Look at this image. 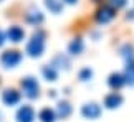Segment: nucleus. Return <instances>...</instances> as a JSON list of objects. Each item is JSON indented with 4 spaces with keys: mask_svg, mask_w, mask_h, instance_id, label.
<instances>
[{
    "mask_svg": "<svg viewBox=\"0 0 134 122\" xmlns=\"http://www.w3.org/2000/svg\"><path fill=\"white\" fill-rule=\"evenodd\" d=\"M43 50H45V35L42 32H37L27 45V53L32 58H38L42 56Z\"/></svg>",
    "mask_w": 134,
    "mask_h": 122,
    "instance_id": "1",
    "label": "nucleus"
},
{
    "mask_svg": "<svg viewBox=\"0 0 134 122\" xmlns=\"http://www.w3.org/2000/svg\"><path fill=\"white\" fill-rule=\"evenodd\" d=\"M22 89H23V94L27 96V97L30 99H35V97H38V83H37V79L32 78V76H28V78H25L22 79Z\"/></svg>",
    "mask_w": 134,
    "mask_h": 122,
    "instance_id": "2",
    "label": "nucleus"
},
{
    "mask_svg": "<svg viewBox=\"0 0 134 122\" xmlns=\"http://www.w3.org/2000/svg\"><path fill=\"white\" fill-rule=\"evenodd\" d=\"M0 61H2V64L5 68H13V66H17L20 61H22V54H20V51H17V50H8V51L2 53Z\"/></svg>",
    "mask_w": 134,
    "mask_h": 122,
    "instance_id": "3",
    "label": "nucleus"
},
{
    "mask_svg": "<svg viewBox=\"0 0 134 122\" xmlns=\"http://www.w3.org/2000/svg\"><path fill=\"white\" fill-rule=\"evenodd\" d=\"M114 13H116V10L113 8L111 5H103V7L96 12L98 23H108V22H111V20L114 18Z\"/></svg>",
    "mask_w": 134,
    "mask_h": 122,
    "instance_id": "4",
    "label": "nucleus"
},
{
    "mask_svg": "<svg viewBox=\"0 0 134 122\" xmlns=\"http://www.w3.org/2000/svg\"><path fill=\"white\" fill-rule=\"evenodd\" d=\"M81 114H83L86 119H98V117H99V114H101V107L96 102H88V104L83 106Z\"/></svg>",
    "mask_w": 134,
    "mask_h": 122,
    "instance_id": "5",
    "label": "nucleus"
},
{
    "mask_svg": "<svg viewBox=\"0 0 134 122\" xmlns=\"http://www.w3.org/2000/svg\"><path fill=\"white\" fill-rule=\"evenodd\" d=\"M35 119V112L30 106H23L18 109L17 112V122H33Z\"/></svg>",
    "mask_w": 134,
    "mask_h": 122,
    "instance_id": "6",
    "label": "nucleus"
},
{
    "mask_svg": "<svg viewBox=\"0 0 134 122\" xmlns=\"http://www.w3.org/2000/svg\"><path fill=\"white\" fill-rule=\"evenodd\" d=\"M122 104V96L119 93H111L104 97V106L108 109H116Z\"/></svg>",
    "mask_w": 134,
    "mask_h": 122,
    "instance_id": "7",
    "label": "nucleus"
},
{
    "mask_svg": "<svg viewBox=\"0 0 134 122\" xmlns=\"http://www.w3.org/2000/svg\"><path fill=\"white\" fill-rule=\"evenodd\" d=\"M7 36H8L10 41L18 43L25 38V32H23V28H20V27H10L8 32H7Z\"/></svg>",
    "mask_w": 134,
    "mask_h": 122,
    "instance_id": "8",
    "label": "nucleus"
},
{
    "mask_svg": "<svg viewBox=\"0 0 134 122\" xmlns=\"http://www.w3.org/2000/svg\"><path fill=\"white\" fill-rule=\"evenodd\" d=\"M2 99H3V102L7 104V106H15L20 101V93H17L15 89H7L3 93Z\"/></svg>",
    "mask_w": 134,
    "mask_h": 122,
    "instance_id": "9",
    "label": "nucleus"
},
{
    "mask_svg": "<svg viewBox=\"0 0 134 122\" xmlns=\"http://www.w3.org/2000/svg\"><path fill=\"white\" fill-rule=\"evenodd\" d=\"M108 84H109L113 89H119V88H122V86L126 84V78H124V74L113 73V74L109 76V79H108Z\"/></svg>",
    "mask_w": 134,
    "mask_h": 122,
    "instance_id": "10",
    "label": "nucleus"
},
{
    "mask_svg": "<svg viewBox=\"0 0 134 122\" xmlns=\"http://www.w3.org/2000/svg\"><path fill=\"white\" fill-rule=\"evenodd\" d=\"M38 117L42 122H55L56 119V112L53 109H50V107H45L40 111V114H38Z\"/></svg>",
    "mask_w": 134,
    "mask_h": 122,
    "instance_id": "11",
    "label": "nucleus"
},
{
    "mask_svg": "<svg viewBox=\"0 0 134 122\" xmlns=\"http://www.w3.org/2000/svg\"><path fill=\"white\" fill-rule=\"evenodd\" d=\"M124 78H126V83L134 84V59H127V61H126Z\"/></svg>",
    "mask_w": 134,
    "mask_h": 122,
    "instance_id": "12",
    "label": "nucleus"
},
{
    "mask_svg": "<svg viewBox=\"0 0 134 122\" xmlns=\"http://www.w3.org/2000/svg\"><path fill=\"white\" fill-rule=\"evenodd\" d=\"M27 22L32 23V25H40V23L43 22V15L40 13L38 10H37V12H35V10H32V12L27 13Z\"/></svg>",
    "mask_w": 134,
    "mask_h": 122,
    "instance_id": "13",
    "label": "nucleus"
},
{
    "mask_svg": "<svg viewBox=\"0 0 134 122\" xmlns=\"http://www.w3.org/2000/svg\"><path fill=\"white\" fill-rule=\"evenodd\" d=\"M68 51L71 54H80L83 51V40H80V38L73 40V41L70 43V46H68Z\"/></svg>",
    "mask_w": 134,
    "mask_h": 122,
    "instance_id": "14",
    "label": "nucleus"
},
{
    "mask_svg": "<svg viewBox=\"0 0 134 122\" xmlns=\"http://www.w3.org/2000/svg\"><path fill=\"white\" fill-rule=\"evenodd\" d=\"M45 3L48 7V10L53 13H60L61 8H63V2L61 0H45Z\"/></svg>",
    "mask_w": 134,
    "mask_h": 122,
    "instance_id": "15",
    "label": "nucleus"
},
{
    "mask_svg": "<svg viewBox=\"0 0 134 122\" xmlns=\"http://www.w3.org/2000/svg\"><path fill=\"white\" fill-rule=\"evenodd\" d=\"M71 114V106L68 102H60L58 104V115L61 119H66Z\"/></svg>",
    "mask_w": 134,
    "mask_h": 122,
    "instance_id": "16",
    "label": "nucleus"
},
{
    "mask_svg": "<svg viewBox=\"0 0 134 122\" xmlns=\"http://www.w3.org/2000/svg\"><path fill=\"white\" fill-rule=\"evenodd\" d=\"M43 76H45V79L46 81H56V69H55V66H45L43 68Z\"/></svg>",
    "mask_w": 134,
    "mask_h": 122,
    "instance_id": "17",
    "label": "nucleus"
},
{
    "mask_svg": "<svg viewBox=\"0 0 134 122\" xmlns=\"http://www.w3.org/2000/svg\"><path fill=\"white\" fill-rule=\"evenodd\" d=\"M58 63H60V68H65V69H68V68H70V61L66 59L65 56H61V54H58V56L55 58L53 66H55V64H58Z\"/></svg>",
    "mask_w": 134,
    "mask_h": 122,
    "instance_id": "18",
    "label": "nucleus"
},
{
    "mask_svg": "<svg viewBox=\"0 0 134 122\" xmlns=\"http://www.w3.org/2000/svg\"><path fill=\"white\" fill-rule=\"evenodd\" d=\"M91 76H93V71L90 68H85V69H81V73H80V79L88 81V79H91Z\"/></svg>",
    "mask_w": 134,
    "mask_h": 122,
    "instance_id": "19",
    "label": "nucleus"
},
{
    "mask_svg": "<svg viewBox=\"0 0 134 122\" xmlns=\"http://www.w3.org/2000/svg\"><path fill=\"white\" fill-rule=\"evenodd\" d=\"M109 3H111V7L113 8H121V7H124L126 5V0H109Z\"/></svg>",
    "mask_w": 134,
    "mask_h": 122,
    "instance_id": "20",
    "label": "nucleus"
},
{
    "mask_svg": "<svg viewBox=\"0 0 134 122\" xmlns=\"http://www.w3.org/2000/svg\"><path fill=\"white\" fill-rule=\"evenodd\" d=\"M3 43H5V35H3V32H2V30H0V46H2Z\"/></svg>",
    "mask_w": 134,
    "mask_h": 122,
    "instance_id": "21",
    "label": "nucleus"
},
{
    "mask_svg": "<svg viewBox=\"0 0 134 122\" xmlns=\"http://www.w3.org/2000/svg\"><path fill=\"white\" fill-rule=\"evenodd\" d=\"M63 2H66V3H76L78 0H63Z\"/></svg>",
    "mask_w": 134,
    "mask_h": 122,
    "instance_id": "22",
    "label": "nucleus"
}]
</instances>
